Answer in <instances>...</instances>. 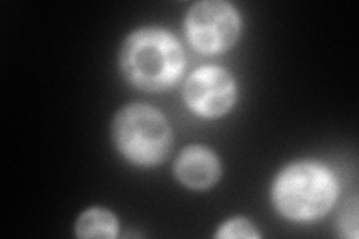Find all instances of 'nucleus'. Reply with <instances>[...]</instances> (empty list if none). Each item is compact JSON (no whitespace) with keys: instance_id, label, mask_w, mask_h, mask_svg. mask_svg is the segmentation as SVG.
Returning a JSON list of instances; mask_svg holds the SVG:
<instances>
[{"instance_id":"1a4fd4ad","label":"nucleus","mask_w":359,"mask_h":239,"mask_svg":"<svg viewBox=\"0 0 359 239\" xmlns=\"http://www.w3.org/2000/svg\"><path fill=\"white\" fill-rule=\"evenodd\" d=\"M340 231L344 236H358V207L356 200H353L351 205H347L346 210L340 214L339 219Z\"/></svg>"},{"instance_id":"423d86ee","label":"nucleus","mask_w":359,"mask_h":239,"mask_svg":"<svg viewBox=\"0 0 359 239\" xmlns=\"http://www.w3.org/2000/svg\"><path fill=\"white\" fill-rule=\"evenodd\" d=\"M175 178L190 190H207L222 175L217 154L204 145H189L180 153L174 165Z\"/></svg>"},{"instance_id":"7ed1b4c3","label":"nucleus","mask_w":359,"mask_h":239,"mask_svg":"<svg viewBox=\"0 0 359 239\" xmlns=\"http://www.w3.org/2000/svg\"><path fill=\"white\" fill-rule=\"evenodd\" d=\"M117 151L135 166H157L172 150L174 135L163 114L147 104L123 107L111 124Z\"/></svg>"},{"instance_id":"f257e3e1","label":"nucleus","mask_w":359,"mask_h":239,"mask_svg":"<svg viewBox=\"0 0 359 239\" xmlns=\"http://www.w3.org/2000/svg\"><path fill=\"white\" fill-rule=\"evenodd\" d=\"M118 64L123 78L142 92L161 93L183 76L186 55L182 43L163 27L133 30L123 42Z\"/></svg>"},{"instance_id":"39448f33","label":"nucleus","mask_w":359,"mask_h":239,"mask_svg":"<svg viewBox=\"0 0 359 239\" xmlns=\"http://www.w3.org/2000/svg\"><path fill=\"white\" fill-rule=\"evenodd\" d=\"M187 108L202 118H217L228 114L237 102V84L224 67L208 64L198 67L183 84Z\"/></svg>"},{"instance_id":"f03ea898","label":"nucleus","mask_w":359,"mask_h":239,"mask_svg":"<svg viewBox=\"0 0 359 239\" xmlns=\"http://www.w3.org/2000/svg\"><path fill=\"white\" fill-rule=\"evenodd\" d=\"M271 196L276 210L287 220L314 221L332 208L339 196V183L330 168L299 161L277 174Z\"/></svg>"},{"instance_id":"20e7f679","label":"nucleus","mask_w":359,"mask_h":239,"mask_svg":"<svg viewBox=\"0 0 359 239\" xmlns=\"http://www.w3.org/2000/svg\"><path fill=\"white\" fill-rule=\"evenodd\" d=\"M184 32L192 47L202 54H220L237 43L241 17L233 5L223 0H204L189 9Z\"/></svg>"},{"instance_id":"6e6552de","label":"nucleus","mask_w":359,"mask_h":239,"mask_svg":"<svg viewBox=\"0 0 359 239\" xmlns=\"http://www.w3.org/2000/svg\"><path fill=\"white\" fill-rule=\"evenodd\" d=\"M216 238L228 239V238H247V239H257L261 238V233L256 231L255 224L244 217H235L228 221H224L216 233Z\"/></svg>"},{"instance_id":"0eeeda50","label":"nucleus","mask_w":359,"mask_h":239,"mask_svg":"<svg viewBox=\"0 0 359 239\" xmlns=\"http://www.w3.org/2000/svg\"><path fill=\"white\" fill-rule=\"evenodd\" d=\"M78 238H104L112 239L118 233V220L107 208L93 207L86 210L75 223Z\"/></svg>"}]
</instances>
